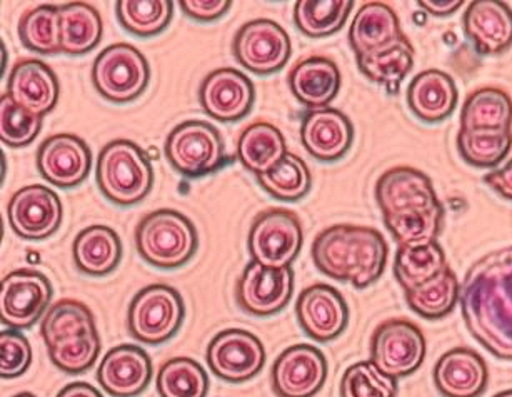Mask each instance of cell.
Masks as SVG:
<instances>
[{
    "label": "cell",
    "instance_id": "cell-5",
    "mask_svg": "<svg viewBox=\"0 0 512 397\" xmlns=\"http://www.w3.org/2000/svg\"><path fill=\"white\" fill-rule=\"evenodd\" d=\"M186 307L181 292L167 284H151L137 292L127 311V331L136 341L161 346L181 331Z\"/></svg>",
    "mask_w": 512,
    "mask_h": 397
},
{
    "label": "cell",
    "instance_id": "cell-41",
    "mask_svg": "<svg viewBox=\"0 0 512 397\" xmlns=\"http://www.w3.org/2000/svg\"><path fill=\"white\" fill-rule=\"evenodd\" d=\"M257 182L277 201H301L311 192L312 176L306 162L296 154H289L271 172L257 176Z\"/></svg>",
    "mask_w": 512,
    "mask_h": 397
},
{
    "label": "cell",
    "instance_id": "cell-1",
    "mask_svg": "<svg viewBox=\"0 0 512 397\" xmlns=\"http://www.w3.org/2000/svg\"><path fill=\"white\" fill-rule=\"evenodd\" d=\"M462 319L487 352L512 361V246L474 262L461 284Z\"/></svg>",
    "mask_w": 512,
    "mask_h": 397
},
{
    "label": "cell",
    "instance_id": "cell-50",
    "mask_svg": "<svg viewBox=\"0 0 512 397\" xmlns=\"http://www.w3.org/2000/svg\"><path fill=\"white\" fill-rule=\"evenodd\" d=\"M494 397H512V389H509V391L499 392V394H496Z\"/></svg>",
    "mask_w": 512,
    "mask_h": 397
},
{
    "label": "cell",
    "instance_id": "cell-27",
    "mask_svg": "<svg viewBox=\"0 0 512 397\" xmlns=\"http://www.w3.org/2000/svg\"><path fill=\"white\" fill-rule=\"evenodd\" d=\"M457 99L456 82L437 69L417 74L407 89V106L424 124L446 121L456 111Z\"/></svg>",
    "mask_w": 512,
    "mask_h": 397
},
{
    "label": "cell",
    "instance_id": "cell-33",
    "mask_svg": "<svg viewBox=\"0 0 512 397\" xmlns=\"http://www.w3.org/2000/svg\"><path fill=\"white\" fill-rule=\"evenodd\" d=\"M512 101L496 87H484L467 97L461 112V129L501 131L511 129Z\"/></svg>",
    "mask_w": 512,
    "mask_h": 397
},
{
    "label": "cell",
    "instance_id": "cell-20",
    "mask_svg": "<svg viewBox=\"0 0 512 397\" xmlns=\"http://www.w3.org/2000/svg\"><path fill=\"white\" fill-rule=\"evenodd\" d=\"M97 381L109 396H141L152 381L151 357L134 344L114 347L102 359Z\"/></svg>",
    "mask_w": 512,
    "mask_h": 397
},
{
    "label": "cell",
    "instance_id": "cell-51",
    "mask_svg": "<svg viewBox=\"0 0 512 397\" xmlns=\"http://www.w3.org/2000/svg\"><path fill=\"white\" fill-rule=\"evenodd\" d=\"M14 397H37L32 394V392H21V394H16Z\"/></svg>",
    "mask_w": 512,
    "mask_h": 397
},
{
    "label": "cell",
    "instance_id": "cell-30",
    "mask_svg": "<svg viewBox=\"0 0 512 397\" xmlns=\"http://www.w3.org/2000/svg\"><path fill=\"white\" fill-rule=\"evenodd\" d=\"M286 156V139L271 122H252L237 139V159L256 176L271 172Z\"/></svg>",
    "mask_w": 512,
    "mask_h": 397
},
{
    "label": "cell",
    "instance_id": "cell-10",
    "mask_svg": "<svg viewBox=\"0 0 512 397\" xmlns=\"http://www.w3.org/2000/svg\"><path fill=\"white\" fill-rule=\"evenodd\" d=\"M52 296L51 281L42 272H11L0 284V321L12 331L31 329L51 309Z\"/></svg>",
    "mask_w": 512,
    "mask_h": 397
},
{
    "label": "cell",
    "instance_id": "cell-48",
    "mask_svg": "<svg viewBox=\"0 0 512 397\" xmlns=\"http://www.w3.org/2000/svg\"><path fill=\"white\" fill-rule=\"evenodd\" d=\"M417 6L422 7L431 16L447 17L459 11L464 6V2L462 0H419Z\"/></svg>",
    "mask_w": 512,
    "mask_h": 397
},
{
    "label": "cell",
    "instance_id": "cell-22",
    "mask_svg": "<svg viewBox=\"0 0 512 397\" xmlns=\"http://www.w3.org/2000/svg\"><path fill=\"white\" fill-rule=\"evenodd\" d=\"M12 101L36 116H47L56 109L61 84L46 62L24 59L12 69L7 92Z\"/></svg>",
    "mask_w": 512,
    "mask_h": 397
},
{
    "label": "cell",
    "instance_id": "cell-11",
    "mask_svg": "<svg viewBox=\"0 0 512 397\" xmlns=\"http://www.w3.org/2000/svg\"><path fill=\"white\" fill-rule=\"evenodd\" d=\"M232 52L236 61L252 74L272 76L281 72L291 59V37L277 22L256 19L237 31Z\"/></svg>",
    "mask_w": 512,
    "mask_h": 397
},
{
    "label": "cell",
    "instance_id": "cell-44",
    "mask_svg": "<svg viewBox=\"0 0 512 397\" xmlns=\"http://www.w3.org/2000/svg\"><path fill=\"white\" fill-rule=\"evenodd\" d=\"M397 379L379 371L371 361L347 367L339 386L341 397H396Z\"/></svg>",
    "mask_w": 512,
    "mask_h": 397
},
{
    "label": "cell",
    "instance_id": "cell-43",
    "mask_svg": "<svg viewBox=\"0 0 512 397\" xmlns=\"http://www.w3.org/2000/svg\"><path fill=\"white\" fill-rule=\"evenodd\" d=\"M42 124L44 117L19 106L9 94L0 97V139L6 146L14 149L29 146L41 134Z\"/></svg>",
    "mask_w": 512,
    "mask_h": 397
},
{
    "label": "cell",
    "instance_id": "cell-16",
    "mask_svg": "<svg viewBox=\"0 0 512 397\" xmlns=\"http://www.w3.org/2000/svg\"><path fill=\"white\" fill-rule=\"evenodd\" d=\"M256 89L241 71L222 67L204 77L199 87V102L207 116L219 122L241 121L251 112Z\"/></svg>",
    "mask_w": 512,
    "mask_h": 397
},
{
    "label": "cell",
    "instance_id": "cell-47",
    "mask_svg": "<svg viewBox=\"0 0 512 397\" xmlns=\"http://www.w3.org/2000/svg\"><path fill=\"white\" fill-rule=\"evenodd\" d=\"M484 182L499 196L504 197L507 201H512V159L502 169L489 172L484 177Z\"/></svg>",
    "mask_w": 512,
    "mask_h": 397
},
{
    "label": "cell",
    "instance_id": "cell-36",
    "mask_svg": "<svg viewBox=\"0 0 512 397\" xmlns=\"http://www.w3.org/2000/svg\"><path fill=\"white\" fill-rule=\"evenodd\" d=\"M461 296V284L451 267L426 284L406 292L407 306L424 319H441L454 311Z\"/></svg>",
    "mask_w": 512,
    "mask_h": 397
},
{
    "label": "cell",
    "instance_id": "cell-17",
    "mask_svg": "<svg viewBox=\"0 0 512 397\" xmlns=\"http://www.w3.org/2000/svg\"><path fill=\"white\" fill-rule=\"evenodd\" d=\"M37 169L52 186L72 189L81 186L92 169L91 149L74 134H56L42 142L36 156Z\"/></svg>",
    "mask_w": 512,
    "mask_h": 397
},
{
    "label": "cell",
    "instance_id": "cell-9",
    "mask_svg": "<svg viewBox=\"0 0 512 397\" xmlns=\"http://www.w3.org/2000/svg\"><path fill=\"white\" fill-rule=\"evenodd\" d=\"M426 352V337L406 319L382 322L372 334L371 362L394 379L414 374L422 366Z\"/></svg>",
    "mask_w": 512,
    "mask_h": 397
},
{
    "label": "cell",
    "instance_id": "cell-18",
    "mask_svg": "<svg viewBox=\"0 0 512 397\" xmlns=\"http://www.w3.org/2000/svg\"><path fill=\"white\" fill-rule=\"evenodd\" d=\"M296 316L302 331L312 341L331 342L346 331L349 307L334 287L314 284L297 297Z\"/></svg>",
    "mask_w": 512,
    "mask_h": 397
},
{
    "label": "cell",
    "instance_id": "cell-26",
    "mask_svg": "<svg viewBox=\"0 0 512 397\" xmlns=\"http://www.w3.org/2000/svg\"><path fill=\"white\" fill-rule=\"evenodd\" d=\"M292 96L309 111H321L336 99L341 89V71L336 62L322 56L307 57L292 67L289 76Z\"/></svg>",
    "mask_w": 512,
    "mask_h": 397
},
{
    "label": "cell",
    "instance_id": "cell-23",
    "mask_svg": "<svg viewBox=\"0 0 512 397\" xmlns=\"http://www.w3.org/2000/svg\"><path fill=\"white\" fill-rule=\"evenodd\" d=\"M41 334L49 352L89 344L101 337L91 309L74 299H62L51 306L42 317Z\"/></svg>",
    "mask_w": 512,
    "mask_h": 397
},
{
    "label": "cell",
    "instance_id": "cell-37",
    "mask_svg": "<svg viewBox=\"0 0 512 397\" xmlns=\"http://www.w3.org/2000/svg\"><path fill=\"white\" fill-rule=\"evenodd\" d=\"M117 21L132 36L156 37L166 31L174 16L171 0H119Z\"/></svg>",
    "mask_w": 512,
    "mask_h": 397
},
{
    "label": "cell",
    "instance_id": "cell-19",
    "mask_svg": "<svg viewBox=\"0 0 512 397\" xmlns=\"http://www.w3.org/2000/svg\"><path fill=\"white\" fill-rule=\"evenodd\" d=\"M377 206L382 216L409 211H431L441 206L431 179L412 167H394L376 184Z\"/></svg>",
    "mask_w": 512,
    "mask_h": 397
},
{
    "label": "cell",
    "instance_id": "cell-4",
    "mask_svg": "<svg viewBox=\"0 0 512 397\" xmlns=\"http://www.w3.org/2000/svg\"><path fill=\"white\" fill-rule=\"evenodd\" d=\"M134 239L139 256L162 271L186 266L199 247L194 222L174 209H157L142 217Z\"/></svg>",
    "mask_w": 512,
    "mask_h": 397
},
{
    "label": "cell",
    "instance_id": "cell-12",
    "mask_svg": "<svg viewBox=\"0 0 512 397\" xmlns=\"http://www.w3.org/2000/svg\"><path fill=\"white\" fill-rule=\"evenodd\" d=\"M207 366L219 379L232 384L251 381L266 364L259 337L244 329L219 332L207 347Z\"/></svg>",
    "mask_w": 512,
    "mask_h": 397
},
{
    "label": "cell",
    "instance_id": "cell-13",
    "mask_svg": "<svg viewBox=\"0 0 512 397\" xmlns=\"http://www.w3.org/2000/svg\"><path fill=\"white\" fill-rule=\"evenodd\" d=\"M294 292V271L271 269L251 261L236 286V301L242 311L256 317L276 316L286 309Z\"/></svg>",
    "mask_w": 512,
    "mask_h": 397
},
{
    "label": "cell",
    "instance_id": "cell-24",
    "mask_svg": "<svg viewBox=\"0 0 512 397\" xmlns=\"http://www.w3.org/2000/svg\"><path fill=\"white\" fill-rule=\"evenodd\" d=\"M464 32L481 56H497L512 46V9L501 0H474L464 14Z\"/></svg>",
    "mask_w": 512,
    "mask_h": 397
},
{
    "label": "cell",
    "instance_id": "cell-32",
    "mask_svg": "<svg viewBox=\"0 0 512 397\" xmlns=\"http://www.w3.org/2000/svg\"><path fill=\"white\" fill-rule=\"evenodd\" d=\"M61 14V46L67 56H84L102 41L101 14L86 2H71L59 7Z\"/></svg>",
    "mask_w": 512,
    "mask_h": 397
},
{
    "label": "cell",
    "instance_id": "cell-29",
    "mask_svg": "<svg viewBox=\"0 0 512 397\" xmlns=\"http://www.w3.org/2000/svg\"><path fill=\"white\" fill-rule=\"evenodd\" d=\"M74 264L82 274L109 276L122 259V241L112 227L89 226L77 234L72 246Z\"/></svg>",
    "mask_w": 512,
    "mask_h": 397
},
{
    "label": "cell",
    "instance_id": "cell-46",
    "mask_svg": "<svg viewBox=\"0 0 512 397\" xmlns=\"http://www.w3.org/2000/svg\"><path fill=\"white\" fill-rule=\"evenodd\" d=\"M182 12L196 22H216L231 9L229 0H181Z\"/></svg>",
    "mask_w": 512,
    "mask_h": 397
},
{
    "label": "cell",
    "instance_id": "cell-31",
    "mask_svg": "<svg viewBox=\"0 0 512 397\" xmlns=\"http://www.w3.org/2000/svg\"><path fill=\"white\" fill-rule=\"evenodd\" d=\"M446 254L437 241L399 246L394 259V276L404 292L426 284L447 269Z\"/></svg>",
    "mask_w": 512,
    "mask_h": 397
},
{
    "label": "cell",
    "instance_id": "cell-15",
    "mask_svg": "<svg viewBox=\"0 0 512 397\" xmlns=\"http://www.w3.org/2000/svg\"><path fill=\"white\" fill-rule=\"evenodd\" d=\"M326 379V356L311 344L287 347L271 371L272 391L277 397H314Z\"/></svg>",
    "mask_w": 512,
    "mask_h": 397
},
{
    "label": "cell",
    "instance_id": "cell-28",
    "mask_svg": "<svg viewBox=\"0 0 512 397\" xmlns=\"http://www.w3.org/2000/svg\"><path fill=\"white\" fill-rule=\"evenodd\" d=\"M399 17L382 2H367L349 27V46L356 57L369 56L401 41Z\"/></svg>",
    "mask_w": 512,
    "mask_h": 397
},
{
    "label": "cell",
    "instance_id": "cell-40",
    "mask_svg": "<svg viewBox=\"0 0 512 397\" xmlns=\"http://www.w3.org/2000/svg\"><path fill=\"white\" fill-rule=\"evenodd\" d=\"M512 147L511 129L501 131H466L457 134V151L472 167L492 169L499 166Z\"/></svg>",
    "mask_w": 512,
    "mask_h": 397
},
{
    "label": "cell",
    "instance_id": "cell-49",
    "mask_svg": "<svg viewBox=\"0 0 512 397\" xmlns=\"http://www.w3.org/2000/svg\"><path fill=\"white\" fill-rule=\"evenodd\" d=\"M57 397H104L96 387L87 384V382H72L64 387Z\"/></svg>",
    "mask_w": 512,
    "mask_h": 397
},
{
    "label": "cell",
    "instance_id": "cell-35",
    "mask_svg": "<svg viewBox=\"0 0 512 397\" xmlns=\"http://www.w3.org/2000/svg\"><path fill=\"white\" fill-rule=\"evenodd\" d=\"M352 7V0H299L294 6V24L311 39L331 37L344 27Z\"/></svg>",
    "mask_w": 512,
    "mask_h": 397
},
{
    "label": "cell",
    "instance_id": "cell-2",
    "mask_svg": "<svg viewBox=\"0 0 512 397\" xmlns=\"http://www.w3.org/2000/svg\"><path fill=\"white\" fill-rule=\"evenodd\" d=\"M387 242L374 227L337 224L327 227L312 244V261L324 276L366 289L386 269Z\"/></svg>",
    "mask_w": 512,
    "mask_h": 397
},
{
    "label": "cell",
    "instance_id": "cell-34",
    "mask_svg": "<svg viewBox=\"0 0 512 397\" xmlns=\"http://www.w3.org/2000/svg\"><path fill=\"white\" fill-rule=\"evenodd\" d=\"M357 67L369 81L386 87L391 94H397L401 84L414 67V47L407 37L396 44L374 52L369 56L356 57Z\"/></svg>",
    "mask_w": 512,
    "mask_h": 397
},
{
    "label": "cell",
    "instance_id": "cell-45",
    "mask_svg": "<svg viewBox=\"0 0 512 397\" xmlns=\"http://www.w3.org/2000/svg\"><path fill=\"white\" fill-rule=\"evenodd\" d=\"M32 364V346L21 331H2L0 334V376L16 379L26 374Z\"/></svg>",
    "mask_w": 512,
    "mask_h": 397
},
{
    "label": "cell",
    "instance_id": "cell-38",
    "mask_svg": "<svg viewBox=\"0 0 512 397\" xmlns=\"http://www.w3.org/2000/svg\"><path fill=\"white\" fill-rule=\"evenodd\" d=\"M19 39L22 46L41 56L62 52L59 7L47 4L27 11L19 22Z\"/></svg>",
    "mask_w": 512,
    "mask_h": 397
},
{
    "label": "cell",
    "instance_id": "cell-14",
    "mask_svg": "<svg viewBox=\"0 0 512 397\" xmlns=\"http://www.w3.org/2000/svg\"><path fill=\"white\" fill-rule=\"evenodd\" d=\"M64 209L56 192L42 184L22 187L9 201L12 231L27 241H44L61 229Z\"/></svg>",
    "mask_w": 512,
    "mask_h": 397
},
{
    "label": "cell",
    "instance_id": "cell-21",
    "mask_svg": "<svg viewBox=\"0 0 512 397\" xmlns=\"http://www.w3.org/2000/svg\"><path fill=\"white\" fill-rule=\"evenodd\" d=\"M301 141L317 161L336 162L351 151L354 126L344 112L331 107L307 111L302 117Z\"/></svg>",
    "mask_w": 512,
    "mask_h": 397
},
{
    "label": "cell",
    "instance_id": "cell-8",
    "mask_svg": "<svg viewBox=\"0 0 512 397\" xmlns=\"http://www.w3.org/2000/svg\"><path fill=\"white\" fill-rule=\"evenodd\" d=\"M304 244L301 221L287 209H267L252 222L247 249L252 261L271 269H286Z\"/></svg>",
    "mask_w": 512,
    "mask_h": 397
},
{
    "label": "cell",
    "instance_id": "cell-25",
    "mask_svg": "<svg viewBox=\"0 0 512 397\" xmlns=\"http://www.w3.org/2000/svg\"><path fill=\"white\" fill-rule=\"evenodd\" d=\"M487 379L486 361L469 347L447 351L434 367V384L444 397H479Z\"/></svg>",
    "mask_w": 512,
    "mask_h": 397
},
{
    "label": "cell",
    "instance_id": "cell-6",
    "mask_svg": "<svg viewBox=\"0 0 512 397\" xmlns=\"http://www.w3.org/2000/svg\"><path fill=\"white\" fill-rule=\"evenodd\" d=\"M164 156L181 176L199 179L224 166L226 146L221 132L209 122L186 121L167 136Z\"/></svg>",
    "mask_w": 512,
    "mask_h": 397
},
{
    "label": "cell",
    "instance_id": "cell-7",
    "mask_svg": "<svg viewBox=\"0 0 512 397\" xmlns=\"http://www.w3.org/2000/svg\"><path fill=\"white\" fill-rule=\"evenodd\" d=\"M151 82V66L139 49L119 42L106 47L92 66V84L106 101L129 104L144 94Z\"/></svg>",
    "mask_w": 512,
    "mask_h": 397
},
{
    "label": "cell",
    "instance_id": "cell-39",
    "mask_svg": "<svg viewBox=\"0 0 512 397\" xmlns=\"http://www.w3.org/2000/svg\"><path fill=\"white\" fill-rule=\"evenodd\" d=\"M156 387L161 397H206L209 377L206 369L191 357H174L162 364Z\"/></svg>",
    "mask_w": 512,
    "mask_h": 397
},
{
    "label": "cell",
    "instance_id": "cell-3",
    "mask_svg": "<svg viewBox=\"0 0 512 397\" xmlns=\"http://www.w3.org/2000/svg\"><path fill=\"white\" fill-rule=\"evenodd\" d=\"M96 179L107 201L117 207H132L151 194L156 176L144 149L136 142L116 139L99 154Z\"/></svg>",
    "mask_w": 512,
    "mask_h": 397
},
{
    "label": "cell",
    "instance_id": "cell-42",
    "mask_svg": "<svg viewBox=\"0 0 512 397\" xmlns=\"http://www.w3.org/2000/svg\"><path fill=\"white\" fill-rule=\"evenodd\" d=\"M384 217L387 231L391 232L399 246L437 241L444 222V206L431 211H409Z\"/></svg>",
    "mask_w": 512,
    "mask_h": 397
}]
</instances>
